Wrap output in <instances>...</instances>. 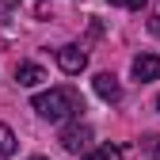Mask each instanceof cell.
<instances>
[{
  "mask_svg": "<svg viewBox=\"0 0 160 160\" xmlns=\"http://www.w3.org/2000/svg\"><path fill=\"white\" fill-rule=\"evenodd\" d=\"M42 80H46V69L34 65V61H23V65L15 69V84L19 88H34V84H42Z\"/></svg>",
  "mask_w": 160,
  "mask_h": 160,
  "instance_id": "6",
  "label": "cell"
},
{
  "mask_svg": "<svg viewBox=\"0 0 160 160\" xmlns=\"http://www.w3.org/2000/svg\"><path fill=\"white\" fill-rule=\"evenodd\" d=\"M15 149H19V145H15V133H12V130H8L4 122H0V160L15 156Z\"/></svg>",
  "mask_w": 160,
  "mask_h": 160,
  "instance_id": "8",
  "label": "cell"
},
{
  "mask_svg": "<svg viewBox=\"0 0 160 160\" xmlns=\"http://www.w3.org/2000/svg\"><path fill=\"white\" fill-rule=\"evenodd\" d=\"M122 156H126L122 145H111V141H107V145H99V149H88L84 160H122Z\"/></svg>",
  "mask_w": 160,
  "mask_h": 160,
  "instance_id": "7",
  "label": "cell"
},
{
  "mask_svg": "<svg viewBox=\"0 0 160 160\" xmlns=\"http://www.w3.org/2000/svg\"><path fill=\"white\" fill-rule=\"evenodd\" d=\"M133 76L149 84V80H160V53H137L133 57Z\"/></svg>",
  "mask_w": 160,
  "mask_h": 160,
  "instance_id": "5",
  "label": "cell"
},
{
  "mask_svg": "<svg viewBox=\"0 0 160 160\" xmlns=\"http://www.w3.org/2000/svg\"><path fill=\"white\" fill-rule=\"evenodd\" d=\"M141 149H145V152H152V156L160 160V133H149V137H141Z\"/></svg>",
  "mask_w": 160,
  "mask_h": 160,
  "instance_id": "9",
  "label": "cell"
},
{
  "mask_svg": "<svg viewBox=\"0 0 160 160\" xmlns=\"http://www.w3.org/2000/svg\"><path fill=\"white\" fill-rule=\"evenodd\" d=\"M149 31H152V34L160 38V15H156V19H149Z\"/></svg>",
  "mask_w": 160,
  "mask_h": 160,
  "instance_id": "11",
  "label": "cell"
},
{
  "mask_svg": "<svg viewBox=\"0 0 160 160\" xmlns=\"http://www.w3.org/2000/svg\"><path fill=\"white\" fill-rule=\"evenodd\" d=\"M92 88H95L99 99H107V103H118V99H122V84H118V76H114V72H95Z\"/></svg>",
  "mask_w": 160,
  "mask_h": 160,
  "instance_id": "4",
  "label": "cell"
},
{
  "mask_svg": "<svg viewBox=\"0 0 160 160\" xmlns=\"http://www.w3.org/2000/svg\"><path fill=\"white\" fill-rule=\"evenodd\" d=\"M111 4H118V8H145V0H111Z\"/></svg>",
  "mask_w": 160,
  "mask_h": 160,
  "instance_id": "10",
  "label": "cell"
},
{
  "mask_svg": "<svg viewBox=\"0 0 160 160\" xmlns=\"http://www.w3.org/2000/svg\"><path fill=\"white\" fill-rule=\"evenodd\" d=\"M38 114L46 118V122H69V118H80L84 111V99H80L76 88H50V92H38L34 103H31Z\"/></svg>",
  "mask_w": 160,
  "mask_h": 160,
  "instance_id": "1",
  "label": "cell"
},
{
  "mask_svg": "<svg viewBox=\"0 0 160 160\" xmlns=\"http://www.w3.org/2000/svg\"><path fill=\"white\" fill-rule=\"evenodd\" d=\"M31 160H46V156H31Z\"/></svg>",
  "mask_w": 160,
  "mask_h": 160,
  "instance_id": "12",
  "label": "cell"
},
{
  "mask_svg": "<svg viewBox=\"0 0 160 160\" xmlns=\"http://www.w3.org/2000/svg\"><path fill=\"white\" fill-rule=\"evenodd\" d=\"M156 111H160V95H156Z\"/></svg>",
  "mask_w": 160,
  "mask_h": 160,
  "instance_id": "13",
  "label": "cell"
},
{
  "mask_svg": "<svg viewBox=\"0 0 160 160\" xmlns=\"http://www.w3.org/2000/svg\"><path fill=\"white\" fill-rule=\"evenodd\" d=\"M57 65H61V72H69V76L84 72V69H88V53H84V46H76V42L61 46V50H57Z\"/></svg>",
  "mask_w": 160,
  "mask_h": 160,
  "instance_id": "3",
  "label": "cell"
},
{
  "mask_svg": "<svg viewBox=\"0 0 160 160\" xmlns=\"http://www.w3.org/2000/svg\"><path fill=\"white\" fill-rule=\"evenodd\" d=\"M61 149L65 152H72V156H80V152H88L92 149V126L88 122H80V118H69V126L61 130Z\"/></svg>",
  "mask_w": 160,
  "mask_h": 160,
  "instance_id": "2",
  "label": "cell"
}]
</instances>
